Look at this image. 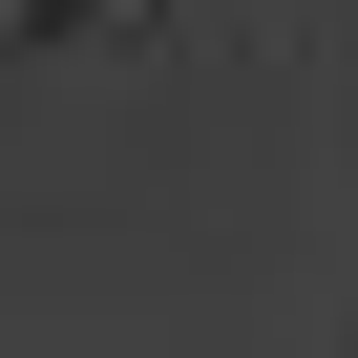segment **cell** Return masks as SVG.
I'll use <instances>...</instances> for the list:
<instances>
[{"mask_svg":"<svg viewBox=\"0 0 358 358\" xmlns=\"http://www.w3.org/2000/svg\"><path fill=\"white\" fill-rule=\"evenodd\" d=\"M106 22H148V0H0V64H64V43H106Z\"/></svg>","mask_w":358,"mask_h":358,"instance_id":"1","label":"cell"}]
</instances>
